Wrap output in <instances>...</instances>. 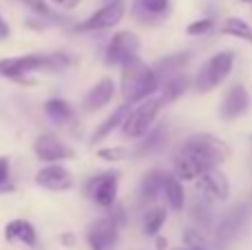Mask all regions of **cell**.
Here are the masks:
<instances>
[{
  "label": "cell",
  "instance_id": "cell-1",
  "mask_svg": "<svg viewBox=\"0 0 252 250\" xmlns=\"http://www.w3.org/2000/svg\"><path fill=\"white\" fill-rule=\"evenodd\" d=\"M226 142L210 133H197L184 140L173 155V175L182 182H197L228 157Z\"/></svg>",
  "mask_w": 252,
  "mask_h": 250
},
{
  "label": "cell",
  "instance_id": "cell-2",
  "mask_svg": "<svg viewBox=\"0 0 252 250\" xmlns=\"http://www.w3.org/2000/svg\"><path fill=\"white\" fill-rule=\"evenodd\" d=\"M120 87H122L124 104L133 106L155 97V93L161 91V80L157 75L155 66H148L142 58H135L122 66Z\"/></svg>",
  "mask_w": 252,
  "mask_h": 250
},
{
  "label": "cell",
  "instance_id": "cell-3",
  "mask_svg": "<svg viewBox=\"0 0 252 250\" xmlns=\"http://www.w3.org/2000/svg\"><path fill=\"white\" fill-rule=\"evenodd\" d=\"M71 64L64 53H27L16 58H0V78L22 80L35 71H62Z\"/></svg>",
  "mask_w": 252,
  "mask_h": 250
},
{
  "label": "cell",
  "instance_id": "cell-4",
  "mask_svg": "<svg viewBox=\"0 0 252 250\" xmlns=\"http://www.w3.org/2000/svg\"><path fill=\"white\" fill-rule=\"evenodd\" d=\"M235 66V51H219L204 62L192 80V89L197 93H210L232 73Z\"/></svg>",
  "mask_w": 252,
  "mask_h": 250
},
{
  "label": "cell",
  "instance_id": "cell-5",
  "mask_svg": "<svg viewBox=\"0 0 252 250\" xmlns=\"http://www.w3.org/2000/svg\"><path fill=\"white\" fill-rule=\"evenodd\" d=\"M164 106H166L164 97L155 95V97H151V100L137 104L135 109H130L128 118H126L124 124H122V135L130 137V140H139V137H144L153 128L157 115H159V111L164 109Z\"/></svg>",
  "mask_w": 252,
  "mask_h": 250
},
{
  "label": "cell",
  "instance_id": "cell-6",
  "mask_svg": "<svg viewBox=\"0 0 252 250\" xmlns=\"http://www.w3.org/2000/svg\"><path fill=\"white\" fill-rule=\"evenodd\" d=\"M124 224V215L122 211H115L111 215H104L100 219H95L89 226L87 233V242L91 248H115L118 244V230Z\"/></svg>",
  "mask_w": 252,
  "mask_h": 250
},
{
  "label": "cell",
  "instance_id": "cell-7",
  "mask_svg": "<svg viewBox=\"0 0 252 250\" xmlns=\"http://www.w3.org/2000/svg\"><path fill=\"white\" fill-rule=\"evenodd\" d=\"M139 49H142V42H139V38L133 31H118L106 44L104 58L109 64L124 66L126 62L139 58Z\"/></svg>",
  "mask_w": 252,
  "mask_h": 250
},
{
  "label": "cell",
  "instance_id": "cell-8",
  "mask_svg": "<svg viewBox=\"0 0 252 250\" xmlns=\"http://www.w3.org/2000/svg\"><path fill=\"white\" fill-rule=\"evenodd\" d=\"M124 13H126V0H111V2H106L102 9H97L95 13H91L84 22H80L78 31H89V33H93V31L113 29L115 25H120Z\"/></svg>",
  "mask_w": 252,
  "mask_h": 250
},
{
  "label": "cell",
  "instance_id": "cell-9",
  "mask_svg": "<svg viewBox=\"0 0 252 250\" xmlns=\"http://www.w3.org/2000/svg\"><path fill=\"white\" fill-rule=\"evenodd\" d=\"M118 173L113 171H106L102 175H95L87 182L84 186V193L87 197H91L97 206L102 208H111L118 199Z\"/></svg>",
  "mask_w": 252,
  "mask_h": 250
},
{
  "label": "cell",
  "instance_id": "cell-10",
  "mask_svg": "<svg viewBox=\"0 0 252 250\" xmlns=\"http://www.w3.org/2000/svg\"><path fill=\"white\" fill-rule=\"evenodd\" d=\"M33 153L40 162L44 164H58V159H73L75 151L71 146H66L60 137H56L53 133H42L38 135V140L33 142Z\"/></svg>",
  "mask_w": 252,
  "mask_h": 250
},
{
  "label": "cell",
  "instance_id": "cell-11",
  "mask_svg": "<svg viewBox=\"0 0 252 250\" xmlns=\"http://www.w3.org/2000/svg\"><path fill=\"white\" fill-rule=\"evenodd\" d=\"M250 109V95L248 89L244 84H232L221 97V104H219V118L223 122H232V120L241 118L244 113H248Z\"/></svg>",
  "mask_w": 252,
  "mask_h": 250
},
{
  "label": "cell",
  "instance_id": "cell-12",
  "mask_svg": "<svg viewBox=\"0 0 252 250\" xmlns=\"http://www.w3.org/2000/svg\"><path fill=\"white\" fill-rule=\"evenodd\" d=\"M197 188H199L201 197H204L206 202H223V199H228V195H230V184H228L226 175H223L221 171H217V168H213V171H208L206 175H201L199 180H197Z\"/></svg>",
  "mask_w": 252,
  "mask_h": 250
},
{
  "label": "cell",
  "instance_id": "cell-13",
  "mask_svg": "<svg viewBox=\"0 0 252 250\" xmlns=\"http://www.w3.org/2000/svg\"><path fill=\"white\" fill-rule=\"evenodd\" d=\"M35 184L47 190H69L73 186V175L62 164H44L35 173Z\"/></svg>",
  "mask_w": 252,
  "mask_h": 250
},
{
  "label": "cell",
  "instance_id": "cell-14",
  "mask_svg": "<svg viewBox=\"0 0 252 250\" xmlns=\"http://www.w3.org/2000/svg\"><path fill=\"white\" fill-rule=\"evenodd\" d=\"M246 219H248V206H246V204L232 208V211L223 217L221 224L217 226V233H215V244H217V246H228V244H230L232 239L241 233Z\"/></svg>",
  "mask_w": 252,
  "mask_h": 250
},
{
  "label": "cell",
  "instance_id": "cell-15",
  "mask_svg": "<svg viewBox=\"0 0 252 250\" xmlns=\"http://www.w3.org/2000/svg\"><path fill=\"white\" fill-rule=\"evenodd\" d=\"M115 95V82L111 78H102L89 89V93L82 100L84 113H95V111L104 109Z\"/></svg>",
  "mask_w": 252,
  "mask_h": 250
},
{
  "label": "cell",
  "instance_id": "cell-16",
  "mask_svg": "<svg viewBox=\"0 0 252 250\" xmlns=\"http://www.w3.org/2000/svg\"><path fill=\"white\" fill-rule=\"evenodd\" d=\"M168 173L159 171V168H151L139 182V202L142 204H155L159 195H164V184Z\"/></svg>",
  "mask_w": 252,
  "mask_h": 250
},
{
  "label": "cell",
  "instance_id": "cell-17",
  "mask_svg": "<svg viewBox=\"0 0 252 250\" xmlns=\"http://www.w3.org/2000/svg\"><path fill=\"white\" fill-rule=\"evenodd\" d=\"M188 60H190V56H188V53H173V56L164 58V60L155 66L157 75H159V80H161V87H164L168 80H173V78H177V75L186 73Z\"/></svg>",
  "mask_w": 252,
  "mask_h": 250
},
{
  "label": "cell",
  "instance_id": "cell-18",
  "mask_svg": "<svg viewBox=\"0 0 252 250\" xmlns=\"http://www.w3.org/2000/svg\"><path fill=\"white\" fill-rule=\"evenodd\" d=\"M128 113H130V106L128 104H122L120 109H115L113 113H111L109 118H106L104 122L95 128V133L91 135V144H100V142L106 140V137H109L113 131L122 128V124H124V120L128 118Z\"/></svg>",
  "mask_w": 252,
  "mask_h": 250
},
{
  "label": "cell",
  "instance_id": "cell-19",
  "mask_svg": "<svg viewBox=\"0 0 252 250\" xmlns=\"http://www.w3.org/2000/svg\"><path fill=\"white\" fill-rule=\"evenodd\" d=\"M4 237H7V242H22L25 246H33L35 228L27 219H13L4 226Z\"/></svg>",
  "mask_w": 252,
  "mask_h": 250
},
{
  "label": "cell",
  "instance_id": "cell-20",
  "mask_svg": "<svg viewBox=\"0 0 252 250\" xmlns=\"http://www.w3.org/2000/svg\"><path fill=\"white\" fill-rule=\"evenodd\" d=\"M164 199L173 211H182L186 204V193H184L182 180L175 175H166V184H164Z\"/></svg>",
  "mask_w": 252,
  "mask_h": 250
},
{
  "label": "cell",
  "instance_id": "cell-21",
  "mask_svg": "<svg viewBox=\"0 0 252 250\" xmlns=\"http://www.w3.org/2000/svg\"><path fill=\"white\" fill-rule=\"evenodd\" d=\"M44 113L49 115L51 122L66 124L73 118V106H71V102L62 100V97H53V100H49L47 104H44Z\"/></svg>",
  "mask_w": 252,
  "mask_h": 250
},
{
  "label": "cell",
  "instance_id": "cell-22",
  "mask_svg": "<svg viewBox=\"0 0 252 250\" xmlns=\"http://www.w3.org/2000/svg\"><path fill=\"white\" fill-rule=\"evenodd\" d=\"M190 87H192V80L188 78L186 73H182V75H177V78L168 80V82L161 87V93H159V95L164 97L166 104H170V102L179 100V97H182Z\"/></svg>",
  "mask_w": 252,
  "mask_h": 250
},
{
  "label": "cell",
  "instance_id": "cell-23",
  "mask_svg": "<svg viewBox=\"0 0 252 250\" xmlns=\"http://www.w3.org/2000/svg\"><path fill=\"white\" fill-rule=\"evenodd\" d=\"M164 142H166V124H155V128H151V131L144 135V140L139 142V146L135 149V153L148 155V153H153V151L161 149Z\"/></svg>",
  "mask_w": 252,
  "mask_h": 250
},
{
  "label": "cell",
  "instance_id": "cell-24",
  "mask_svg": "<svg viewBox=\"0 0 252 250\" xmlns=\"http://www.w3.org/2000/svg\"><path fill=\"white\" fill-rule=\"evenodd\" d=\"M166 208L164 206H151L146 213H144V235L148 237H157L161 230V226L166 224Z\"/></svg>",
  "mask_w": 252,
  "mask_h": 250
},
{
  "label": "cell",
  "instance_id": "cell-25",
  "mask_svg": "<svg viewBox=\"0 0 252 250\" xmlns=\"http://www.w3.org/2000/svg\"><path fill=\"white\" fill-rule=\"evenodd\" d=\"M221 31L226 35H232V38H239V40H244V42L252 44V25H248L244 18H237V16L226 18L221 25Z\"/></svg>",
  "mask_w": 252,
  "mask_h": 250
},
{
  "label": "cell",
  "instance_id": "cell-26",
  "mask_svg": "<svg viewBox=\"0 0 252 250\" xmlns=\"http://www.w3.org/2000/svg\"><path fill=\"white\" fill-rule=\"evenodd\" d=\"M190 217H192V221L199 226V230H206L210 226V221H213L210 204L206 202V199H197V202L192 204V208H190Z\"/></svg>",
  "mask_w": 252,
  "mask_h": 250
},
{
  "label": "cell",
  "instance_id": "cell-27",
  "mask_svg": "<svg viewBox=\"0 0 252 250\" xmlns=\"http://www.w3.org/2000/svg\"><path fill=\"white\" fill-rule=\"evenodd\" d=\"M213 27H215L213 18H199V20L190 22V25L186 27V33L188 35H206L213 31Z\"/></svg>",
  "mask_w": 252,
  "mask_h": 250
},
{
  "label": "cell",
  "instance_id": "cell-28",
  "mask_svg": "<svg viewBox=\"0 0 252 250\" xmlns=\"http://www.w3.org/2000/svg\"><path fill=\"white\" fill-rule=\"evenodd\" d=\"M128 155V151L124 146H111V149H100L97 151V157L100 159H106V162H120Z\"/></svg>",
  "mask_w": 252,
  "mask_h": 250
},
{
  "label": "cell",
  "instance_id": "cell-29",
  "mask_svg": "<svg viewBox=\"0 0 252 250\" xmlns=\"http://www.w3.org/2000/svg\"><path fill=\"white\" fill-rule=\"evenodd\" d=\"M18 2H22L25 7H29L31 11L40 13V16H49V18L53 16L51 9H49V4H47V0H18Z\"/></svg>",
  "mask_w": 252,
  "mask_h": 250
},
{
  "label": "cell",
  "instance_id": "cell-30",
  "mask_svg": "<svg viewBox=\"0 0 252 250\" xmlns=\"http://www.w3.org/2000/svg\"><path fill=\"white\" fill-rule=\"evenodd\" d=\"M9 188V159L0 157V190Z\"/></svg>",
  "mask_w": 252,
  "mask_h": 250
},
{
  "label": "cell",
  "instance_id": "cell-31",
  "mask_svg": "<svg viewBox=\"0 0 252 250\" xmlns=\"http://www.w3.org/2000/svg\"><path fill=\"white\" fill-rule=\"evenodd\" d=\"M51 2H56L62 9H75L80 4V0H51Z\"/></svg>",
  "mask_w": 252,
  "mask_h": 250
},
{
  "label": "cell",
  "instance_id": "cell-32",
  "mask_svg": "<svg viewBox=\"0 0 252 250\" xmlns=\"http://www.w3.org/2000/svg\"><path fill=\"white\" fill-rule=\"evenodd\" d=\"M4 38H9V25L4 22L2 13H0V40H4Z\"/></svg>",
  "mask_w": 252,
  "mask_h": 250
},
{
  "label": "cell",
  "instance_id": "cell-33",
  "mask_svg": "<svg viewBox=\"0 0 252 250\" xmlns=\"http://www.w3.org/2000/svg\"><path fill=\"white\" fill-rule=\"evenodd\" d=\"M168 248V242L164 237H157V250H166Z\"/></svg>",
  "mask_w": 252,
  "mask_h": 250
},
{
  "label": "cell",
  "instance_id": "cell-34",
  "mask_svg": "<svg viewBox=\"0 0 252 250\" xmlns=\"http://www.w3.org/2000/svg\"><path fill=\"white\" fill-rule=\"evenodd\" d=\"M73 242H75V237L73 235H62V244H69V246H73Z\"/></svg>",
  "mask_w": 252,
  "mask_h": 250
},
{
  "label": "cell",
  "instance_id": "cell-35",
  "mask_svg": "<svg viewBox=\"0 0 252 250\" xmlns=\"http://www.w3.org/2000/svg\"><path fill=\"white\" fill-rule=\"evenodd\" d=\"M170 250H208V248H192V246H179V248H170Z\"/></svg>",
  "mask_w": 252,
  "mask_h": 250
},
{
  "label": "cell",
  "instance_id": "cell-36",
  "mask_svg": "<svg viewBox=\"0 0 252 250\" xmlns=\"http://www.w3.org/2000/svg\"><path fill=\"white\" fill-rule=\"evenodd\" d=\"M91 250H111V248H91Z\"/></svg>",
  "mask_w": 252,
  "mask_h": 250
},
{
  "label": "cell",
  "instance_id": "cell-37",
  "mask_svg": "<svg viewBox=\"0 0 252 250\" xmlns=\"http://www.w3.org/2000/svg\"><path fill=\"white\" fill-rule=\"evenodd\" d=\"M241 2H252V0H241Z\"/></svg>",
  "mask_w": 252,
  "mask_h": 250
},
{
  "label": "cell",
  "instance_id": "cell-38",
  "mask_svg": "<svg viewBox=\"0 0 252 250\" xmlns=\"http://www.w3.org/2000/svg\"><path fill=\"white\" fill-rule=\"evenodd\" d=\"M250 142H252V137H250Z\"/></svg>",
  "mask_w": 252,
  "mask_h": 250
}]
</instances>
